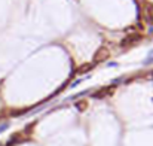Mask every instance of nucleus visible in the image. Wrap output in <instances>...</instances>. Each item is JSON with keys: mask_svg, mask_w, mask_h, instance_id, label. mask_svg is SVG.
Listing matches in <instances>:
<instances>
[{"mask_svg": "<svg viewBox=\"0 0 153 146\" xmlns=\"http://www.w3.org/2000/svg\"><path fill=\"white\" fill-rule=\"evenodd\" d=\"M89 69H92V66H91V64H85V67H82V69H78V73H83V72H88Z\"/></svg>", "mask_w": 153, "mask_h": 146, "instance_id": "7ed1b4c3", "label": "nucleus"}, {"mask_svg": "<svg viewBox=\"0 0 153 146\" xmlns=\"http://www.w3.org/2000/svg\"><path fill=\"white\" fill-rule=\"evenodd\" d=\"M140 39H141V36L140 34H131V36H126L123 41H122V46H128V45H132L135 42H138Z\"/></svg>", "mask_w": 153, "mask_h": 146, "instance_id": "f03ea898", "label": "nucleus"}, {"mask_svg": "<svg viewBox=\"0 0 153 146\" xmlns=\"http://www.w3.org/2000/svg\"><path fill=\"white\" fill-rule=\"evenodd\" d=\"M109 49L107 48H100L97 52H95V55H94V61L95 63H101V61H104L109 58Z\"/></svg>", "mask_w": 153, "mask_h": 146, "instance_id": "f257e3e1", "label": "nucleus"}]
</instances>
